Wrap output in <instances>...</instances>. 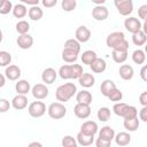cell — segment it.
<instances>
[{
  "mask_svg": "<svg viewBox=\"0 0 147 147\" xmlns=\"http://www.w3.org/2000/svg\"><path fill=\"white\" fill-rule=\"evenodd\" d=\"M76 85L74 83H65L63 85H60L56 88L55 92V96L57 99V101L61 102H67L75 93H76Z\"/></svg>",
  "mask_w": 147,
  "mask_h": 147,
  "instance_id": "1",
  "label": "cell"
},
{
  "mask_svg": "<svg viewBox=\"0 0 147 147\" xmlns=\"http://www.w3.org/2000/svg\"><path fill=\"white\" fill-rule=\"evenodd\" d=\"M67 114V108L61 102H53L48 107V115L54 119H60Z\"/></svg>",
  "mask_w": 147,
  "mask_h": 147,
  "instance_id": "2",
  "label": "cell"
},
{
  "mask_svg": "<svg viewBox=\"0 0 147 147\" xmlns=\"http://www.w3.org/2000/svg\"><path fill=\"white\" fill-rule=\"evenodd\" d=\"M46 111V106L41 101H33L29 105V114L32 117H41Z\"/></svg>",
  "mask_w": 147,
  "mask_h": 147,
  "instance_id": "3",
  "label": "cell"
},
{
  "mask_svg": "<svg viewBox=\"0 0 147 147\" xmlns=\"http://www.w3.org/2000/svg\"><path fill=\"white\" fill-rule=\"evenodd\" d=\"M125 37H124V33L121 32V31H115V32H111L110 34H108L107 37V46L110 47V48H114L117 44H119L122 40H124Z\"/></svg>",
  "mask_w": 147,
  "mask_h": 147,
  "instance_id": "4",
  "label": "cell"
},
{
  "mask_svg": "<svg viewBox=\"0 0 147 147\" xmlns=\"http://www.w3.org/2000/svg\"><path fill=\"white\" fill-rule=\"evenodd\" d=\"M74 113H75L76 117H78V118H87V117L90 116V114H91L90 105L77 102V105L75 106Z\"/></svg>",
  "mask_w": 147,
  "mask_h": 147,
  "instance_id": "5",
  "label": "cell"
},
{
  "mask_svg": "<svg viewBox=\"0 0 147 147\" xmlns=\"http://www.w3.org/2000/svg\"><path fill=\"white\" fill-rule=\"evenodd\" d=\"M124 26L125 29L131 32V33H134L137 32L138 30H141V23L140 21L137 18V17H129V18H125L124 21Z\"/></svg>",
  "mask_w": 147,
  "mask_h": 147,
  "instance_id": "6",
  "label": "cell"
},
{
  "mask_svg": "<svg viewBox=\"0 0 147 147\" xmlns=\"http://www.w3.org/2000/svg\"><path fill=\"white\" fill-rule=\"evenodd\" d=\"M76 40H78L79 42H86L90 38H91V31L84 26V25H80L76 29Z\"/></svg>",
  "mask_w": 147,
  "mask_h": 147,
  "instance_id": "7",
  "label": "cell"
},
{
  "mask_svg": "<svg viewBox=\"0 0 147 147\" xmlns=\"http://www.w3.org/2000/svg\"><path fill=\"white\" fill-rule=\"evenodd\" d=\"M32 95L38 100L45 99L48 95V88L44 84H36L32 87Z\"/></svg>",
  "mask_w": 147,
  "mask_h": 147,
  "instance_id": "8",
  "label": "cell"
},
{
  "mask_svg": "<svg viewBox=\"0 0 147 147\" xmlns=\"http://www.w3.org/2000/svg\"><path fill=\"white\" fill-rule=\"evenodd\" d=\"M92 16L96 21H103L108 17V9L102 5H98L92 9Z\"/></svg>",
  "mask_w": 147,
  "mask_h": 147,
  "instance_id": "9",
  "label": "cell"
},
{
  "mask_svg": "<svg viewBox=\"0 0 147 147\" xmlns=\"http://www.w3.org/2000/svg\"><path fill=\"white\" fill-rule=\"evenodd\" d=\"M16 42H17V45H18L20 48H22V49H28V48H30V47L32 46V44H33V38H32L30 34H28V33L20 34L18 38H17V40H16Z\"/></svg>",
  "mask_w": 147,
  "mask_h": 147,
  "instance_id": "10",
  "label": "cell"
},
{
  "mask_svg": "<svg viewBox=\"0 0 147 147\" xmlns=\"http://www.w3.org/2000/svg\"><path fill=\"white\" fill-rule=\"evenodd\" d=\"M96 131H98V124L93 121H86L80 126V132H83L85 134L94 136L96 133Z\"/></svg>",
  "mask_w": 147,
  "mask_h": 147,
  "instance_id": "11",
  "label": "cell"
},
{
  "mask_svg": "<svg viewBox=\"0 0 147 147\" xmlns=\"http://www.w3.org/2000/svg\"><path fill=\"white\" fill-rule=\"evenodd\" d=\"M116 8H117V10H118V13L121 15L127 16L133 10V2H132V0H125V1H123L121 3H118L116 6Z\"/></svg>",
  "mask_w": 147,
  "mask_h": 147,
  "instance_id": "12",
  "label": "cell"
},
{
  "mask_svg": "<svg viewBox=\"0 0 147 147\" xmlns=\"http://www.w3.org/2000/svg\"><path fill=\"white\" fill-rule=\"evenodd\" d=\"M56 76H57V72L53 68H46L41 74L42 82L46 84H53L56 79Z\"/></svg>",
  "mask_w": 147,
  "mask_h": 147,
  "instance_id": "13",
  "label": "cell"
},
{
  "mask_svg": "<svg viewBox=\"0 0 147 147\" xmlns=\"http://www.w3.org/2000/svg\"><path fill=\"white\" fill-rule=\"evenodd\" d=\"M11 105L15 109L17 110H21V109H24L28 105V98L25 96V94H17L16 96L13 98L11 100Z\"/></svg>",
  "mask_w": 147,
  "mask_h": 147,
  "instance_id": "14",
  "label": "cell"
},
{
  "mask_svg": "<svg viewBox=\"0 0 147 147\" xmlns=\"http://www.w3.org/2000/svg\"><path fill=\"white\" fill-rule=\"evenodd\" d=\"M78 82L79 84L83 86V87H91L94 85V82H95V78L92 74H87V72H83L79 78H78Z\"/></svg>",
  "mask_w": 147,
  "mask_h": 147,
  "instance_id": "15",
  "label": "cell"
},
{
  "mask_svg": "<svg viewBox=\"0 0 147 147\" xmlns=\"http://www.w3.org/2000/svg\"><path fill=\"white\" fill-rule=\"evenodd\" d=\"M5 74H6V77L9 80H16L21 76V69L17 65H14L13 64V65H9V67L6 68Z\"/></svg>",
  "mask_w": 147,
  "mask_h": 147,
  "instance_id": "16",
  "label": "cell"
},
{
  "mask_svg": "<svg viewBox=\"0 0 147 147\" xmlns=\"http://www.w3.org/2000/svg\"><path fill=\"white\" fill-rule=\"evenodd\" d=\"M91 69L93 72H96V74H100V72H103L106 70V61L103 59H100V57H95V60L90 64Z\"/></svg>",
  "mask_w": 147,
  "mask_h": 147,
  "instance_id": "17",
  "label": "cell"
},
{
  "mask_svg": "<svg viewBox=\"0 0 147 147\" xmlns=\"http://www.w3.org/2000/svg\"><path fill=\"white\" fill-rule=\"evenodd\" d=\"M78 57V52L74 51V49H70V48H63L62 51V59L68 62V63H71V62H76Z\"/></svg>",
  "mask_w": 147,
  "mask_h": 147,
  "instance_id": "18",
  "label": "cell"
},
{
  "mask_svg": "<svg viewBox=\"0 0 147 147\" xmlns=\"http://www.w3.org/2000/svg\"><path fill=\"white\" fill-rule=\"evenodd\" d=\"M119 76L124 80H130L133 77V68L129 64H122L119 67Z\"/></svg>",
  "mask_w": 147,
  "mask_h": 147,
  "instance_id": "19",
  "label": "cell"
},
{
  "mask_svg": "<svg viewBox=\"0 0 147 147\" xmlns=\"http://www.w3.org/2000/svg\"><path fill=\"white\" fill-rule=\"evenodd\" d=\"M147 40L146 33L142 30H138L137 32L132 33V41L136 46H142Z\"/></svg>",
  "mask_w": 147,
  "mask_h": 147,
  "instance_id": "20",
  "label": "cell"
},
{
  "mask_svg": "<svg viewBox=\"0 0 147 147\" xmlns=\"http://www.w3.org/2000/svg\"><path fill=\"white\" fill-rule=\"evenodd\" d=\"M116 140V144L118 146H126L130 144L131 141V136L127 132H119L116 134V137H114Z\"/></svg>",
  "mask_w": 147,
  "mask_h": 147,
  "instance_id": "21",
  "label": "cell"
},
{
  "mask_svg": "<svg viewBox=\"0 0 147 147\" xmlns=\"http://www.w3.org/2000/svg\"><path fill=\"white\" fill-rule=\"evenodd\" d=\"M115 87H116V85H115V83H114L113 80L106 79V80L102 82V84H101V86H100V91H101V93H102L105 96H107Z\"/></svg>",
  "mask_w": 147,
  "mask_h": 147,
  "instance_id": "22",
  "label": "cell"
},
{
  "mask_svg": "<svg viewBox=\"0 0 147 147\" xmlns=\"http://www.w3.org/2000/svg\"><path fill=\"white\" fill-rule=\"evenodd\" d=\"M76 100L79 103H86L90 105L92 102V94L88 91H80L76 95Z\"/></svg>",
  "mask_w": 147,
  "mask_h": 147,
  "instance_id": "23",
  "label": "cell"
},
{
  "mask_svg": "<svg viewBox=\"0 0 147 147\" xmlns=\"http://www.w3.org/2000/svg\"><path fill=\"white\" fill-rule=\"evenodd\" d=\"M114 137H115V131L110 126H103L99 133V138L105 139V140H109V141H111Z\"/></svg>",
  "mask_w": 147,
  "mask_h": 147,
  "instance_id": "24",
  "label": "cell"
},
{
  "mask_svg": "<svg viewBox=\"0 0 147 147\" xmlns=\"http://www.w3.org/2000/svg\"><path fill=\"white\" fill-rule=\"evenodd\" d=\"M111 56L116 63H123L127 59V51H119V49H113Z\"/></svg>",
  "mask_w": 147,
  "mask_h": 147,
  "instance_id": "25",
  "label": "cell"
},
{
  "mask_svg": "<svg viewBox=\"0 0 147 147\" xmlns=\"http://www.w3.org/2000/svg\"><path fill=\"white\" fill-rule=\"evenodd\" d=\"M15 90L18 94H26L30 91V83L28 80H18L15 85Z\"/></svg>",
  "mask_w": 147,
  "mask_h": 147,
  "instance_id": "26",
  "label": "cell"
},
{
  "mask_svg": "<svg viewBox=\"0 0 147 147\" xmlns=\"http://www.w3.org/2000/svg\"><path fill=\"white\" fill-rule=\"evenodd\" d=\"M93 137L94 136H90V134H85L83 132H79L77 134V141L82 146H90L93 144Z\"/></svg>",
  "mask_w": 147,
  "mask_h": 147,
  "instance_id": "27",
  "label": "cell"
},
{
  "mask_svg": "<svg viewBox=\"0 0 147 147\" xmlns=\"http://www.w3.org/2000/svg\"><path fill=\"white\" fill-rule=\"evenodd\" d=\"M124 127L129 131H136L139 127V119L138 117L133 118H124Z\"/></svg>",
  "mask_w": 147,
  "mask_h": 147,
  "instance_id": "28",
  "label": "cell"
},
{
  "mask_svg": "<svg viewBox=\"0 0 147 147\" xmlns=\"http://www.w3.org/2000/svg\"><path fill=\"white\" fill-rule=\"evenodd\" d=\"M44 13H42V9L39 8L37 5L32 6L30 9H29V17L32 20V21H38L42 17Z\"/></svg>",
  "mask_w": 147,
  "mask_h": 147,
  "instance_id": "29",
  "label": "cell"
},
{
  "mask_svg": "<svg viewBox=\"0 0 147 147\" xmlns=\"http://www.w3.org/2000/svg\"><path fill=\"white\" fill-rule=\"evenodd\" d=\"M13 15L16 17V18H22L26 15L28 10H26V7L24 5H21V3H17L13 7Z\"/></svg>",
  "mask_w": 147,
  "mask_h": 147,
  "instance_id": "30",
  "label": "cell"
},
{
  "mask_svg": "<svg viewBox=\"0 0 147 147\" xmlns=\"http://www.w3.org/2000/svg\"><path fill=\"white\" fill-rule=\"evenodd\" d=\"M95 57H96L95 52L88 49V51H85V52L83 53V55H82V62H83L84 64H88V65H90V64L95 60Z\"/></svg>",
  "mask_w": 147,
  "mask_h": 147,
  "instance_id": "31",
  "label": "cell"
},
{
  "mask_svg": "<svg viewBox=\"0 0 147 147\" xmlns=\"http://www.w3.org/2000/svg\"><path fill=\"white\" fill-rule=\"evenodd\" d=\"M132 60L134 63L137 64H142L146 60V55H145V52L142 49H136L133 53H132Z\"/></svg>",
  "mask_w": 147,
  "mask_h": 147,
  "instance_id": "32",
  "label": "cell"
},
{
  "mask_svg": "<svg viewBox=\"0 0 147 147\" xmlns=\"http://www.w3.org/2000/svg\"><path fill=\"white\" fill-rule=\"evenodd\" d=\"M127 106H129V105H126V103H124V102H118V103H115V105H114L113 110H114V113H115L117 116L123 117L124 114H125V111H126V109H127Z\"/></svg>",
  "mask_w": 147,
  "mask_h": 147,
  "instance_id": "33",
  "label": "cell"
},
{
  "mask_svg": "<svg viewBox=\"0 0 147 147\" xmlns=\"http://www.w3.org/2000/svg\"><path fill=\"white\" fill-rule=\"evenodd\" d=\"M59 75L62 79H70L71 78V69L69 64H64L60 68L59 70Z\"/></svg>",
  "mask_w": 147,
  "mask_h": 147,
  "instance_id": "34",
  "label": "cell"
},
{
  "mask_svg": "<svg viewBox=\"0 0 147 147\" xmlns=\"http://www.w3.org/2000/svg\"><path fill=\"white\" fill-rule=\"evenodd\" d=\"M98 118L102 122H106L110 118V110L109 108L107 107H101L99 110H98Z\"/></svg>",
  "mask_w": 147,
  "mask_h": 147,
  "instance_id": "35",
  "label": "cell"
},
{
  "mask_svg": "<svg viewBox=\"0 0 147 147\" xmlns=\"http://www.w3.org/2000/svg\"><path fill=\"white\" fill-rule=\"evenodd\" d=\"M11 55L6 51H0V67H6L10 63Z\"/></svg>",
  "mask_w": 147,
  "mask_h": 147,
  "instance_id": "36",
  "label": "cell"
},
{
  "mask_svg": "<svg viewBox=\"0 0 147 147\" xmlns=\"http://www.w3.org/2000/svg\"><path fill=\"white\" fill-rule=\"evenodd\" d=\"M30 29V25L26 21H20L16 23V31L20 33V34H24V33H28Z\"/></svg>",
  "mask_w": 147,
  "mask_h": 147,
  "instance_id": "37",
  "label": "cell"
},
{
  "mask_svg": "<svg viewBox=\"0 0 147 147\" xmlns=\"http://www.w3.org/2000/svg\"><path fill=\"white\" fill-rule=\"evenodd\" d=\"M64 48H70V49H74V51H76V52L79 53L80 45H79V41L76 40V39H68L64 42Z\"/></svg>",
  "mask_w": 147,
  "mask_h": 147,
  "instance_id": "38",
  "label": "cell"
},
{
  "mask_svg": "<svg viewBox=\"0 0 147 147\" xmlns=\"http://www.w3.org/2000/svg\"><path fill=\"white\" fill-rule=\"evenodd\" d=\"M62 9L65 10V11H71L76 8L77 6V1L76 0H62Z\"/></svg>",
  "mask_w": 147,
  "mask_h": 147,
  "instance_id": "39",
  "label": "cell"
},
{
  "mask_svg": "<svg viewBox=\"0 0 147 147\" xmlns=\"http://www.w3.org/2000/svg\"><path fill=\"white\" fill-rule=\"evenodd\" d=\"M107 96L109 98L110 101H121L122 98H123V94H122V92H121L117 87H115V88H114Z\"/></svg>",
  "mask_w": 147,
  "mask_h": 147,
  "instance_id": "40",
  "label": "cell"
},
{
  "mask_svg": "<svg viewBox=\"0 0 147 147\" xmlns=\"http://www.w3.org/2000/svg\"><path fill=\"white\" fill-rule=\"evenodd\" d=\"M71 69V78H79V76L83 74V68L80 64H71L70 65Z\"/></svg>",
  "mask_w": 147,
  "mask_h": 147,
  "instance_id": "41",
  "label": "cell"
},
{
  "mask_svg": "<svg viewBox=\"0 0 147 147\" xmlns=\"http://www.w3.org/2000/svg\"><path fill=\"white\" fill-rule=\"evenodd\" d=\"M62 146L63 147H76L77 146V141L71 136H65L62 139Z\"/></svg>",
  "mask_w": 147,
  "mask_h": 147,
  "instance_id": "42",
  "label": "cell"
},
{
  "mask_svg": "<svg viewBox=\"0 0 147 147\" xmlns=\"http://www.w3.org/2000/svg\"><path fill=\"white\" fill-rule=\"evenodd\" d=\"M138 115V111H137V108L133 107V106H127V109L123 116V118H133Z\"/></svg>",
  "mask_w": 147,
  "mask_h": 147,
  "instance_id": "43",
  "label": "cell"
},
{
  "mask_svg": "<svg viewBox=\"0 0 147 147\" xmlns=\"http://www.w3.org/2000/svg\"><path fill=\"white\" fill-rule=\"evenodd\" d=\"M11 9H13V5H11V2H10L9 0H5V2H3L2 6L0 7V14L6 15V14H8Z\"/></svg>",
  "mask_w": 147,
  "mask_h": 147,
  "instance_id": "44",
  "label": "cell"
},
{
  "mask_svg": "<svg viewBox=\"0 0 147 147\" xmlns=\"http://www.w3.org/2000/svg\"><path fill=\"white\" fill-rule=\"evenodd\" d=\"M9 108H10L9 101L6 99H0V113H6L7 110H9Z\"/></svg>",
  "mask_w": 147,
  "mask_h": 147,
  "instance_id": "45",
  "label": "cell"
},
{
  "mask_svg": "<svg viewBox=\"0 0 147 147\" xmlns=\"http://www.w3.org/2000/svg\"><path fill=\"white\" fill-rule=\"evenodd\" d=\"M138 15H139V17L141 20H144V21L146 20V17H147V5H142V6L139 7Z\"/></svg>",
  "mask_w": 147,
  "mask_h": 147,
  "instance_id": "46",
  "label": "cell"
},
{
  "mask_svg": "<svg viewBox=\"0 0 147 147\" xmlns=\"http://www.w3.org/2000/svg\"><path fill=\"white\" fill-rule=\"evenodd\" d=\"M127 48H129V42H127V40L126 39H124V40H122L119 44H117L113 49H119V51H127Z\"/></svg>",
  "mask_w": 147,
  "mask_h": 147,
  "instance_id": "47",
  "label": "cell"
},
{
  "mask_svg": "<svg viewBox=\"0 0 147 147\" xmlns=\"http://www.w3.org/2000/svg\"><path fill=\"white\" fill-rule=\"evenodd\" d=\"M111 145V141L109 140H105L101 138H98L96 140V147H109Z\"/></svg>",
  "mask_w": 147,
  "mask_h": 147,
  "instance_id": "48",
  "label": "cell"
},
{
  "mask_svg": "<svg viewBox=\"0 0 147 147\" xmlns=\"http://www.w3.org/2000/svg\"><path fill=\"white\" fill-rule=\"evenodd\" d=\"M139 116H140V119H141V121L147 122V106H144V107L141 108Z\"/></svg>",
  "mask_w": 147,
  "mask_h": 147,
  "instance_id": "49",
  "label": "cell"
},
{
  "mask_svg": "<svg viewBox=\"0 0 147 147\" xmlns=\"http://www.w3.org/2000/svg\"><path fill=\"white\" fill-rule=\"evenodd\" d=\"M57 0H42V5L46 7V8H52L56 5Z\"/></svg>",
  "mask_w": 147,
  "mask_h": 147,
  "instance_id": "50",
  "label": "cell"
},
{
  "mask_svg": "<svg viewBox=\"0 0 147 147\" xmlns=\"http://www.w3.org/2000/svg\"><path fill=\"white\" fill-rule=\"evenodd\" d=\"M139 101H140V103H141L142 106H147V92H146V91L140 94Z\"/></svg>",
  "mask_w": 147,
  "mask_h": 147,
  "instance_id": "51",
  "label": "cell"
},
{
  "mask_svg": "<svg viewBox=\"0 0 147 147\" xmlns=\"http://www.w3.org/2000/svg\"><path fill=\"white\" fill-rule=\"evenodd\" d=\"M146 72H147V65H144L141 68V70H140V76H141V78H142L144 82H147V75H146Z\"/></svg>",
  "mask_w": 147,
  "mask_h": 147,
  "instance_id": "52",
  "label": "cell"
},
{
  "mask_svg": "<svg viewBox=\"0 0 147 147\" xmlns=\"http://www.w3.org/2000/svg\"><path fill=\"white\" fill-rule=\"evenodd\" d=\"M20 1L25 2V3H28V5H32V6L38 5V2H39V0H20Z\"/></svg>",
  "mask_w": 147,
  "mask_h": 147,
  "instance_id": "53",
  "label": "cell"
},
{
  "mask_svg": "<svg viewBox=\"0 0 147 147\" xmlns=\"http://www.w3.org/2000/svg\"><path fill=\"white\" fill-rule=\"evenodd\" d=\"M5 85V77L2 74H0V87H2Z\"/></svg>",
  "mask_w": 147,
  "mask_h": 147,
  "instance_id": "54",
  "label": "cell"
},
{
  "mask_svg": "<svg viewBox=\"0 0 147 147\" xmlns=\"http://www.w3.org/2000/svg\"><path fill=\"white\" fill-rule=\"evenodd\" d=\"M34 146L41 147V144H40V142H31V144H29V147H34Z\"/></svg>",
  "mask_w": 147,
  "mask_h": 147,
  "instance_id": "55",
  "label": "cell"
},
{
  "mask_svg": "<svg viewBox=\"0 0 147 147\" xmlns=\"http://www.w3.org/2000/svg\"><path fill=\"white\" fill-rule=\"evenodd\" d=\"M91 1L94 2V3H96V5H102V3L106 2V0H91Z\"/></svg>",
  "mask_w": 147,
  "mask_h": 147,
  "instance_id": "56",
  "label": "cell"
},
{
  "mask_svg": "<svg viewBox=\"0 0 147 147\" xmlns=\"http://www.w3.org/2000/svg\"><path fill=\"white\" fill-rule=\"evenodd\" d=\"M141 28H142V31H144L145 33H147V23H146V22L141 25Z\"/></svg>",
  "mask_w": 147,
  "mask_h": 147,
  "instance_id": "57",
  "label": "cell"
},
{
  "mask_svg": "<svg viewBox=\"0 0 147 147\" xmlns=\"http://www.w3.org/2000/svg\"><path fill=\"white\" fill-rule=\"evenodd\" d=\"M2 41V32H1V30H0V42Z\"/></svg>",
  "mask_w": 147,
  "mask_h": 147,
  "instance_id": "58",
  "label": "cell"
},
{
  "mask_svg": "<svg viewBox=\"0 0 147 147\" xmlns=\"http://www.w3.org/2000/svg\"><path fill=\"white\" fill-rule=\"evenodd\" d=\"M3 2H5V0H0V7L2 6V3H3Z\"/></svg>",
  "mask_w": 147,
  "mask_h": 147,
  "instance_id": "59",
  "label": "cell"
}]
</instances>
